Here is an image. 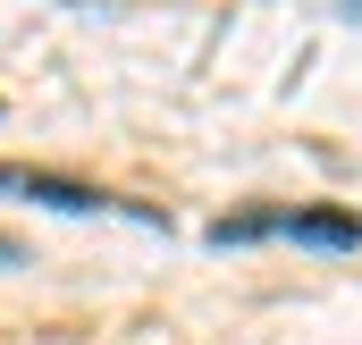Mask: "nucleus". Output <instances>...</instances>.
<instances>
[{"instance_id":"nucleus-1","label":"nucleus","mask_w":362,"mask_h":345,"mask_svg":"<svg viewBox=\"0 0 362 345\" xmlns=\"http://www.w3.org/2000/svg\"><path fill=\"white\" fill-rule=\"evenodd\" d=\"M312 245V253H354L362 219L354 211H236V219H211V245Z\"/></svg>"},{"instance_id":"nucleus-2","label":"nucleus","mask_w":362,"mask_h":345,"mask_svg":"<svg viewBox=\"0 0 362 345\" xmlns=\"http://www.w3.org/2000/svg\"><path fill=\"white\" fill-rule=\"evenodd\" d=\"M0 194L51 202V211H68V219H85V211H110V219H135V228H169L152 202H118V194H93V185H68V177H42V169H8V160H0Z\"/></svg>"},{"instance_id":"nucleus-3","label":"nucleus","mask_w":362,"mask_h":345,"mask_svg":"<svg viewBox=\"0 0 362 345\" xmlns=\"http://www.w3.org/2000/svg\"><path fill=\"white\" fill-rule=\"evenodd\" d=\"M0 261H17V245H8V236H0Z\"/></svg>"}]
</instances>
